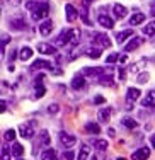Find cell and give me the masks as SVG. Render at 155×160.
<instances>
[{"mask_svg":"<svg viewBox=\"0 0 155 160\" xmlns=\"http://www.w3.org/2000/svg\"><path fill=\"white\" fill-rule=\"evenodd\" d=\"M78 36H80V31H78V29H65V31H62L58 34L56 44H58V46H65V44H68V43L77 44Z\"/></svg>","mask_w":155,"mask_h":160,"instance_id":"cell-1","label":"cell"},{"mask_svg":"<svg viewBox=\"0 0 155 160\" xmlns=\"http://www.w3.org/2000/svg\"><path fill=\"white\" fill-rule=\"evenodd\" d=\"M43 80H44V75H38L36 77V82H34V97L36 99H41L44 96V92H46V89L43 85Z\"/></svg>","mask_w":155,"mask_h":160,"instance_id":"cell-2","label":"cell"},{"mask_svg":"<svg viewBox=\"0 0 155 160\" xmlns=\"http://www.w3.org/2000/svg\"><path fill=\"white\" fill-rule=\"evenodd\" d=\"M19 135L22 138H32L34 135V123H24L19 126Z\"/></svg>","mask_w":155,"mask_h":160,"instance_id":"cell-3","label":"cell"},{"mask_svg":"<svg viewBox=\"0 0 155 160\" xmlns=\"http://www.w3.org/2000/svg\"><path fill=\"white\" fill-rule=\"evenodd\" d=\"M50 14V5L48 3H41L39 9H36L34 12H32V21H39V19H44Z\"/></svg>","mask_w":155,"mask_h":160,"instance_id":"cell-4","label":"cell"},{"mask_svg":"<svg viewBox=\"0 0 155 160\" xmlns=\"http://www.w3.org/2000/svg\"><path fill=\"white\" fill-rule=\"evenodd\" d=\"M92 41H94L96 44H99L101 48H109V46H111V39H109L106 34H101V32H96V34H94Z\"/></svg>","mask_w":155,"mask_h":160,"instance_id":"cell-5","label":"cell"},{"mask_svg":"<svg viewBox=\"0 0 155 160\" xmlns=\"http://www.w3.org/2000/svg\"><path fill=\"white\" fill-rule=\"evenodd\" d=\"M60 142H62V145H63V147L70 148V147H73V145L77 143V138H75L73 135H70V133H65V131H62V133H60Z\"/></svg>","mask_w":155,"mask_h":160,"instance_id":"cell-6","label":"cell"},{"mask_svg":"<svg viewBox=\"0 0 155 160\" xmlns=\"http://www.w3.org/2000/svg\"><path fill=\"white\" fill-rule=\"evenodd\" d=\"M150 157V148L143 147V148H138L135 153H131V160H147Z\"/></svg>","mask_w":155,"mask_h":160,"instance_id":"cell-7","label":"cell"},{"mask_svg":"<svg viewBox=\"0 0 155 160\" xmlns=\"http://www.w3.org/2000/svg\"><path fill=\"white\" fill-rule=\"evenodd\" d=\"M138 97H140V90L135 89V87H130L128 92H126V104H128V108H131V104H133Z\"/></svg>","mask_w":155,"mask_h":160,"instance_id":"cell-8","label":"cell"},{"mask_svg":"<svg viewBox=\"0 0 155 160\" xmlns=\"http://www.w3.org/2000/svg\"><path fill=\"white\" fill-rule=\"evenodd\" d=\"M143 41H145V39H143V38H138V36L131 38V41L124 46V51H135L137 48H140L143 44Z\"/></svg>","mask_w":155,"mask_h":160,"instance_id":"cell-9","label":"cell"},{"mask_svg":"<svg viewBox=\"0 0 155 160\" xmlns=\"http://www.w3.org/2000/svg\"><path fill=\"white\" fill-rule=\"evenodd\" d=\"M97 22H99L102 28H106V29H112V28H114V21H112L109 16H106V14H99Z\"/></svg>","mask_w":155,"mask_h":160,"instance_id":"cell-10","label":"cell"},{"mask_svg":"<svg viewBox=\"0 0 155 160\" xmlns=\"http://www.w3.org/2000/svg\"><path fill=\"white\" fill-rule=\"evenodd\" d=\"M84 73L85 75H90V77H97V75H104L106 73V70H104V67H87L84 68Z\"/></svg>","mask_w":155,"mask_h":160,"instance_id":"cell-11","label":"cell"},{"mask_svg":"<svg viewBox=\"0 0 155 160\" xmlns=\"http://www.w3.org/2000/svg\"><path fill=\"white\" fill-rule=\"evenodd\" d=\"M143 108H155V90H150L145 96V99L142 101Z\"/></svg>","mask_w":155,"mask_h":160,"instance_id":"cell-12","label":"cell"},{"mask_svg":"<svg viewBox=\"0 0 155 160\" xmlns=\"http://www.w3.org/2000/svg\"><path fill=\"white\" fill-rule=\"evenodd\" d=\"M38 51L43 53V55H55L56 48L51 46V44H46V43H39L38 44Z\"/></svg>","mask_w":155,"mask_h":160,"instance_id":"cell-13","label":"cell"},{"mask_svg":"<svg viewBox=\"0 0 155 160\" xmlns=\"http://www.w3.org/2000/svg\"><path fill=\"white\" fill-rule=\"evenodd\" d=\"M65 14H67V22H73L77 19V10L72 3H67L65 5Z\"/></svg>","mask_w":155,"mask_h":160,"instance_id":"cell-14","label":"cell"},{"mask_svg":"<svg viewBox=\"0 0 155 160\" xmlns=\"http://www.w3.org/2000/svg\"><path fill=\"white\" fill-rule=\"evenodd\" d=\"M128 38H135V36H133V31H131V29H126V31H121V32L116 34V43L121 44V43H124V41H126Z\"/></svg>","mask_w":155,"mask_h":160,"instance_id":"cell-15","label":"cell"},{"mask_svg":"<svg viewBox=\"0 0 155 160\" xmlns=\"http://www.w3.org/2000/svg\"><path fill=\"white\" fill-rule=\"evenodd\" d=\"M39 68H46V70H53L51 63L50 62H44V60H36L34 63H32L31 70H39Z\"/></svg>","mask_w":155,"mask_h":160,"instance_id":"cell-16","label":"cell"},{"mask_svg":"<svg viewBox=\"0 0 155 160\" xmlns=\"http://www.w3.org/2000/svg\"><path fill=\"white\" fill-rule=\"evenodd\" d=\"M53 31V22L51 21H44L43 24L39 26V32L43 36H50V32Z\"/></svg>","mask_w":155,"mask_h":160,"instance_id":"cell-17","label":"cell"},{"mask_svg":"<svg viewBox=\"0 0 155 160\" xmlns=\"http://www.w3.org/2000/svg\"><path fill=\"white\" fill-rule=\"evenodd\" d=\"M112 9H114V17H118V19H123V17L128 14L126 7H124V5H121V3H116V5L112 7Z\"/></svg>","mask_w":155,"mask_h":160,"instance_id":"cell-18","label":"cell"},{"mask_svg":"<svg viewBox=\"0 0 155 160\" xmlns=\"http://www.w3.org/2000/svg\"><path fill=\"white\" fill-rule=\"evenodd\" d=\"M143 21H145V14H142V12L133 14V16L130 17V24L131 26H138V24H142Z\"/></svg>","mask_w":155,"mask_h":160,"instance_id":"cell-19","label":"cell"},{"mask_svg":"<svg viewBox=\"0 0 155 160\" xmlns=\"http://www.w3.org/2000/svg\"><path fill=\"white\" fill-rule=\"evenodd\" d=\"M10 28L16 29V31L26 29V22H24V19H12V21H10Z\"/></svg>","mask_w":155,"mask_h":160,"instance_id":"cell-20","label":"cell"},{"mask_svg":"<svg viewBox=\"0 0 155 160\" xmlns=\"http://www.w3.org/2000/svg\"><path fill=\"white\" fill-rule=\"evenodd\" d=\"M32 56V49L31 48H28V46H24L21 49V51H19V58L22 60V62H26V60H29Z\"/></svg>","mask_w":155,"mask_h":160,"instance_id":"cell-21","label":"cell"},{"mask_svg":"<svg viewBox=\"0 0 155 160\" xmlns=\"http://www.w3.org/2000/svg\"><path fill=\"white\" fill-rule=\"evenodd\" d=\"M85 131L92 133V135H97V133H101V126L97 123H87L85 124Z\"/></svg>","mask_w":155,"mask_h":160,"instance_id":"cell-22","label":"cell"},{"mask_svg":"<svg viewBox=\"0 0 155 160\" xmlns=\"http://www.w3.org/2000/svg\"><path fill=\"white\" fill-rule=\"evenodd\" d=\"M41 160H56V152L50 148V150H44L41 153Z\"/></svg>","mask_w":155,"mask_h":160,"instance_id":"cell-23","label":"cell"},{"mask_svg":"<svg viewBox=\"0 0 155 160\" xmlns=\"http://www.w3.org/2000/svg\"><path fill=\"white\" fill-rule=\"evenodd\" d=\"M97 116H99V119H101V121H104V123H108V121H109V118H111V108L101 109Z\"/></svg>","mask_w":155,"mask_h":160,"instance_id":"cell-24","label":"cell"},{"mask_svg":"<svg viewBox=\"0 0 155 160\" xmlns=\"http://www.w3.org/2000/svg\"><path fill=\"white\" fill-rule=\"evenodd\" d=\"M89 155H90V148L87 147V145H82V148H80V153H78L77 160H87V158H89Z\"/></svg>","mask_w":155,"mask_h":160,"instance_id":"cell-25","label":"cell"},{"mask_svg":"<svg viewBox=\"0 0 155 160\" xmlns=\"http://www.w3.org/2000/svg\"><path fill=\"white\" fill-rule=\"evenodd\" d=\"M143 34H145V36H153L155 34V21L148 22V24L143 28Z\"/></svg>","mask_w":155,"mask_h":160,"instance_id":"cell-26","label":"cell"},{"mask_svg":"<svg viewBox=\"0 0 155 160\" xmlns=\"http://www.w3.org/2000/svg\"><path fill=\"white\" fill-rule=\"evenodd\" d=\"M101 48H90V49H87V56L89 58H94V60H97V58H101Z\"/></svg>","mask_w":155,"mask_h":160,"instance_id":"cell-27","label":"cell"},{"mask_svg":"<svg viewBox=\"0 0 155 160\" xmlns=\"http://www.w3.org/2000/svg\"><path fill=\"white\" fill-rule=\"evenodd\" d=\"M72 87H73V89H84V87H85V80L82 77H75L73 80H72Z\"/></svg>","mask_w":155,"mask_h":160,"instance_id":"cell-28","label":"cell"},{"mask_svg":"<svg viewBox=\"0 0 155 160\" xmlns=\"http://www.w3.org/2000/svg\"><path fill=\"white\" fill-rule=\"evenodd\" d=\"M12 153L16 155V157L21 158L22 153H24V147H22V145H19V143H14L12 145Z\"/></svg>","mask_w":155,"mask_h":160,"instance_id":"cell-29","label":"cell"},{"mask_svg":"<svg viewBox=\"0 0 155 160\" xmlns=\"http://www.w3.org/2000/svg\"><path fill=\"white\" fill-rule=\"evenodd\" d=\"M51 138H50V133L48 131H41L39 133V143L41 145H50Z\"/></svg>","mask_w":155,"mask_h":160,"instance_id":"cell-30","label":"cell"},{"mask_svg":"<svg viewBox=\"0 0 155 160\" xmlns=\"http://www.w3.org/2000/svg\"><path fill=\"white\" fill-rule=\"evenodd\" d=\"M123 124H124L126 128H130V129H133V128H137V126H138L137 121L130 119V118H123Z\"/></svg>","mask_w":155,"mask_h":160,"instance_id":"cell-31","label":"cell"},{"mask_svg":"<svg viewBox=\"0 0 155 160\" xmlns=\"http://www.w3.org/2000/svg\"><path fill=\"white\" fill-rule=\"evenodd\" d=\"M94 147L97 148V150H106V148H108V142H106V140H96V142H94Z\"/></svg>","mask_w":155,"mask_h":160,"instance_id":"cell-32","label":"cell"},{"mask_svg":"<svg viewBox=\"0 0 155 160\" xmlns=\"http://www.w3.org/2000/svg\"><path fill=\"white\" fill-rule=\"evenodd\" d=\"M14 138H16V131H14V129H7V131H5V140L12 142Z\"/></svg>","mask_w":155,"mask_h":160,"instance_id":"cell-33","label":"cell"},{"mask_svg":"<svg viewBox=\"0 0 155 160\" xmlns=\"http://www.w3.org/2000/svg\"><path fill=\"white\" fill-rule=\"evenodd\" d=\"M60 111V106L58 104H51V106H48V112L50 114H56Z\"/></svg>","mask_w":155,"mask_h":160,"instance_id":"cell-34","label":"cell"},{"mask_svg":"<svg viewBox=\"0 0 155 160\" xmlns=\"http://www.w3.org/2000/svg\"><path fill=\"white\" fill-rule=\"evenodd\" d=\"M39 5H41V3H38V2H28V3H26V9H28V10L39 9Z\"/></svg>","mask_w":155,"mask_h":160,"instance_id":"cell-35","label":"cell"},{"mask_svg":"<svg viewBox=\"0 0 155 160\" xmlns=\"http://www.w3.org/2000/svg\"><path fill=\"white\" fill-rule=\"evenodd\" d=\"M80 16H82V21L85 22L87 26H90V21H89V16H87V9H82V12H80Z\"/></svg>","mask_w":155,"mask_h":160,"instance_id":"cell-36","label":"cell"},{"mask_svg":"<svg viewBox=\"0 0 155 160\" xmlns=\"http://www.w3.org/2000/svg\"><path fill=\"white\" fill-rule=\"evenodd\" d=\"M9 41H10V38H7L5 34H3V36H2V55L5 53V46H7V43H9Z\"/></svg>","mask_w":155,"mask_h":160,"instance_id":"cell-37","label":"cell"},{"mask_svg":"<svg viewBox=\"0 0 155 160\" xmlns=\"http://www.w3.org/2000/svg\"><path fill=\"white\" fill-rule=\"evenodd\" d=\"M10 155H9V150H7V147L2 148V160H9Z\"/></svg>","mask_w":155,"mask_h":160,"instance_id":"cell-38","label":"cell"},{"mask_svg":"<svg viewBox=\"0 0 155 160\" xmlns=\"http://www.w3.org/2000/svg\"><path fill=\"white\" fill-rule=\"evenodd\" d=\"M63 158H65V160H73L75 153H73V152H65V153H63Z\"/></svg>","mask_w":155,"mask_h":160,"instance_id":"cell-39","label":"cell"},{"mask_svg":"<svg viewBox=\"0 0 155 160\" xmlns=\"http://www.w3.org/2000/svg\"><path fill=\"white\" fill-rule=\"evenodd\" d=\"M138 82L140 83H145V82H148V73H142L138 77Z\"/></svg>","mask_w":155,"mask_h":160,"instance_id":"cell-40","label":"cell"},{"mask_svg":"<svg viewBox=\"0 0 155 160\" xmlns=\"http://www.w3.org/2000/svg\"><path fill=\"white\" fill-rule=\"evenodd\" d=\"M116 60H118V55H116V53H112V55L108 56V60H106V62H108V63H114Z\"/></svg>","mask_w":155,"mask_h":160,"instance_id":"cell-41","label":"cell"},{"mask_svg":"<svg viewBox=\"0 0 155 160\" xmlns=\"http://www.w3.org/2000/svg\"><path fill=\"white\" fill-rule=\"evenodd\" d=\"M118 77H119V80H124V77H126V72H124V68H119V70H118Z\"/></svg>","mask_w":155,"mask_h":160,"instance_id":"cell-42","label":"cell"},{"mask_svg":"<svg viewBox=\"0 0 155 160\" xmlns=\"http://www.w3.org/2000/svg\"><path fill=\"white\" fill-rule=\"evenodd\" d=\"M94 102H96V104H102V102H104V97H102V96H97L96 99H94Z\"/></svg>","mask_w":155,"mask_h":160,"instance_id":"cell-43","label":"cell"},{"mask_svg":"<svg viewBox=\"0 0 155 160\" xmlns=\"http://www.w3.org/2000/svg\"><path fill=\"white\" fill-rule=\"evenodd\" d=\"M9 3H10V5H19L21 0H9Z\"/></svg>","mask_w":155,"mask_h":160,"instance_id":"cell-44","label":"cell"},{"mask_svg":"<svg viewBox=\"0 0 155 160\" xmlns=\"http://www.w3.org/2000/svg\"><path fill=\"white\" fill-rule=\"evenodd\" d=\"M82 2H84V7H89V5H90V3H92V2H94V0H82Z\"/></svg>","mask_w":155,"mask_h":160,"instance_id":"cell-45","label":"cell"},{"mask_svg":"<svg viewBox=\"0 0 155 160\" xmlns=\"http://www.w3.org/2000/svg\"><path fill=\"white\" fill-rule=\"evenodd\" d=\"M108 133H109V136H116V133H114V129H112V128H109Z\"/></svg>","mask_w":155,"mask_h":160,"instance_id":"cell-46","label":"cell"},{"mask_svg":"<svg viewBox=\"0 0 155 160\" xmlns=\"http://www.w3.org/2000/svg\"><path fill=\"white\" fill-rule=\"evenodd\" d=\"M150 143H152V147H155V133L152 135V138H150Z\"/></svg>","mask_w":155,"mask_h":160,"instance_id":"cell-47","label":"cell"},{"mask_svg":"<svg viewBox=\"0 0 155 160\" xmlns=\"http://www.w3.org/2000/svg\"><path fill=\"white\" fill-rule=\"evenodd\" d=\"M14 58H16V51H12V53H10V56H9V60H10V62H12Z\"/></svg>","mask_w":155,"mask_h":160,"instance_id":"cell-48","label":"cell"},{"mask_svg":"<svg viewBox=\"0 0 155 160\" xmlns=\"http://www.w3.org/2000/svg\"><path fill=\"white\" fill-rule=\"evenodd\" d=\"M5 106H7L5 101H2V112H5Z\"/></svg>","mask_w":155,"mask_h":160,"instance_id":"cell-49","label":"cell"},{"mask_svg":"<svg viewBox=\"0 0 155 160\" xmlns=\"http://www.w3.org/2000/svg\"><path fill=\"white\" fill-rule=\"evenodd\" d=\"M89 160H99V158H97V155H92V157H90Z\"/></svg>","mask_w":155,"mask_h":160,"instance_id":"cell-50","label":"cell"},{"mask_svg":"<svg viewBox=\"0 0 155 160\" xmlns=\"http://www.w3.org/2000/svg\"><path fill=\"white\" fill-rule=\"evenodd\" d=\"M118 160H126V158H124V157H119V158H118Z\"/></svg>","mask_w":155,"mask_h":160,"instance_id":"cell-51","label":"cell"},{"mask_svg":"<svg viewBox=\"0 0 155 160\" xmlns=\"http://www.w3.org/2000/svg\"><path fill=\"white\" fill-rule=\"evenodd\" d=\"M19 160H22V158H19Z\"/></svg>","mask_w":155,"mask_h":160,"instance_id":"cell-52","label":"cell"}]
</instances>
